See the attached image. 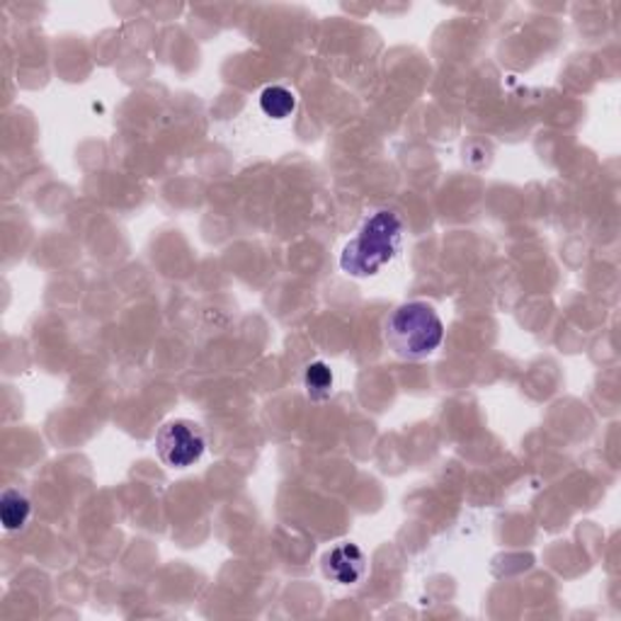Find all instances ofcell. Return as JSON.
Listing matches in <instances>:
<instances>
[{
  "mask_svg": "<svg viewBox=\"0 0 621 621\" xmlns=\"http://www.w3.org/2000/svg\"><path fill=\"white\" fill-rule=\"evenodd\" d=\"M406 224L394 210H376L364 218L360 232L340 252V270L350 278L366 280L382 272L404 248Z\"/></svg>",
  "mask_w": 621,
  "mask_h": 621,
  "instance_id": "6da1fadb",
  "label": "cell"
},
{
  "mask_svg": "<svg viewBox=\"0 0 621 621\" xmlns=\"http://www.w3.org/2000/svg\"><path fill=\"white\" fill-rule=\"evenodd\" d=\"M206 450L204 430L194 420L178 418L166 422L156 434V452L170 468H188L202 459Z\"/></svg>",
  "mask_w": 621,
  "mask_h": 621,
  "instance_id": "3957f363",
  "label": "cell"
},
{
  "mask_svg": "<svg viewBox=\"0 0 621 621\" xmlns=\"http://www.w3.org/2000/svg\"><path fill=\"white\" fill-rule=\"evenodd\" d=\"M384 340L400 360H425L444 342V324L430 304L408 302L391 310Z\"/></svg>",
  "mask_w": 621,
  "mask_h": 621,
  "instance_id": "7a4b0ae2",
  "label": "cell"
},
{
  "mask_svg": "<svg viewBox=\"0 0 621 621\" xmlns=\"http://www.w3.org/2000/svg\"><path fill=\"white\" fill-rule=\"evenodd\" d=\"M366 573V556L358 544L342 542L324 556V575L338 585H358Z\"/></svg>",
  "mask_w": 621,
  "mask_h": 621,
  "instance_id": "277c9868",
  "label": "cell"
},
{
  "mask_svg": "<svg viewBox=\"0 0 621 621\" xmlns=\"http://www.w3.org/2000/svg\"><path fill=\"white\" fill-rule=\"evenodd\" d=\"M332 370L326 362H310L304 370V391L310 400H326L332 394Z\"/></svg>",
  "mask_w": 621,
  "mask_h": 621,
  "instance_id": "52a82bcc",
  "label": "cell"
},
{
  "mask_svg": "<svg viewBox=\"0 0 621 621\" xmlns=\"http://www.w3.org/2000/svg\"><path fill=\"white\" fill-rule=\"evenodd\" d=\"M32 515V503L15 488H8L0 498V520H3L5 532H18V529H25Z\"/></svg>",
  "mask_w": 621,
  "mask_h": 621,
  "instance_id": "5b68a950",
  "label": "cell"
},
{
  "mask_svg": "<svg viewBox=\"0 0 621 621\" xmlns=\"http://www.w3.org/2000/svg\"><path fill=\"white\" fill-rule=\"evenodd\" d=\"M260 110L268 114L270 120L292 117V112L296 110L294 90L284 86H268L260 93Z\"/></svg>",
  "mask_w": 621,
  "mask_h": 621,
  "instance_id": "8992f818",
  "label": "cell"
}]
</instances>
